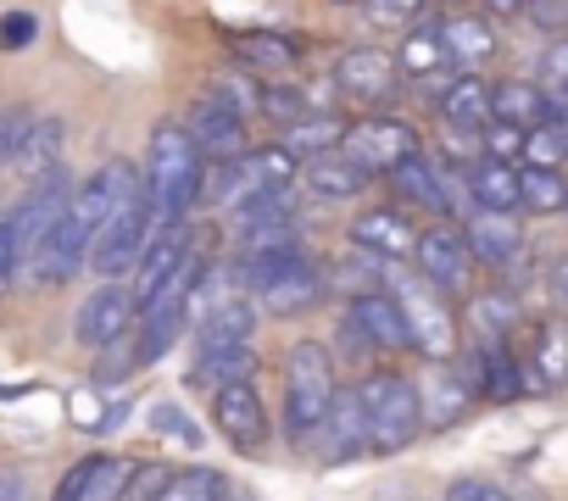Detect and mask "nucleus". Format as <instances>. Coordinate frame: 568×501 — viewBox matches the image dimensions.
<instances>
[{
  "instance_id": "bf43d9fd",
  "label": "nucleus",
  "mask_w": 568,
  "mask_h": 501,
  "mask_svg": "<svg viewBox=\"0 0 568 501\" xmlns=\"http://www.w3.org/2000/svg\"><path fill=\"white\" fill-rule=\"evenodd\" d=\"M562 217H568V206H562Z\"/></svg>"
},
{
  "instance_id": "aec40b11",
  "label": "nucleus",
  "mask_w": 568,
  "mask_h": 501,
  "mask_svg": "<svg viewBox=\"0 0 568 501\" xmlns=\"http://www.w3.org/2000/svg\"><path fill=\"white\" fill-rule=\"evenodd\" d=\"M440 374H435V385L424 390V423H457L474 401H479V385H474V368H468V357L457 351V357H446V362H435Z\"/></svg>"
},
{
  "instance_id": "9b49d317",
  "label": "nucleus",
  "mask_w": 568,
  "mask_h": 501,
  "mask_svg": "<svg viewBox=\"0 0 568 501\" xmlns=\"http://www.w3.org/2000/svg\"><path fill=\"white\" fill-rule=\"evenodd\" d=\"M463 234H468V250L474 263L490 268V274H513L529 250V234H524V212H463Z\"/></svg>"
},
{
  "instance_id": "7c9ffc66",
  "label": "nucleus",
  "mask_w": 568,
  "mask_h": 501,
  "mask_svg": "<svg viewBox=\"0 0 568 501\" xmlns=\"http://www.w3.org/2000/svg\"><path fill=\"white\" fill-rule=\"evenodd\" d=\"M402 79H446L452 73V57H446V40H440V18L435 23H413L402 29Z\"/></svg>"
},
{
  "instance_id": "3c124183",
  "label": "nucleus",
  "mask_w": 568,
  "mask_h": 501,
  "mask_svg": "<svg viewBox=\"0 0 568 501\" xmlns=\"http://www.w3.org/2000/svg\"><path fill=\"white\" fill-rule=\"evenodd\" d=\"M84 479H90V457H79V462L62 473V484H57L51 501H79V495H84Z\"/></svg>"
},
{
  "instance_id": "f704fd0d",
  "label": "nucleus",
  "mask_w": 568,
  "mask_h": 501,
  "mask_svg": "<svg viewBox=\"0 0 568 501\" xmlns=\"http://www.w3.org/2000/svg\"><path fill=\"white\" fill-rule=\"evenodd\" d=\"M251 329H256V307L251 301H212V313L201 318V335H195V346H223V340H251Z\"/></svg>"
},
{
  "instance_id": "0eeeda50",
  "label": "nucleus",
  "mask_w": 568,
  "mask_h": 501,
  "mask_svg": "<svg viewBox=\"0 0 568 501\" xmlns=\"http://www.w3.org/2000/svg\"><path fill=\"white\" fill-rule=\"evenodd\" d=\"M151 223H156V212H151V195H145V184H140V190L101 223V234H95V245H90V268H95L101 279L134 274L140 250H145V239H151Z\"/></svg>"
},
{
  "instance_id": "864d4df0",
  "label": "nucleus",
  "mask_w": 568,
  "mask_h": 501,
  "mask_svg": "<svg viewBox=\"0 0 568 501\" xmlns=\"http://www.w3.org/2000/svg\"><path fill=\"white\" fill-rule=\"evenodd\" d=\"M546 296H551L557 307H568V257H551V268H546Z\"/></svg>"
},
{
  "instance_id": "dca6fc26",
  "label": "nucleus",
  "mask_w": 568,
  "mask_h": 501,
  "mask_svg": "<svg viewBox=\"0 0 568 501\" xmlns=\"http://www.w3.org/2000/svg\"><path fill=\"white\" fill-rule=\"evenodd\" d=\"M479 385V401H518L529 396V374H524V351H513V340H474V351H463Z\"/></svg>"
},
{
  "instance_id": "c03bdc74",
  "label": "nucleus",
  "mask_w": 568,
  "mask_h": 501,
  "mask_svg": "<svg viewBox=\"0 0 568 501\" xmlns=\"http://www.w3.org/2000/svg\"><path fill=\"white\" fill-rule=\"evenodd\" d=\"M34 106H7L0 112V167H7L18 151H23V140H29V129H34Z\"/></svg>"
},
{
  "instance_id": "a18cd8bd",
  "label": "nucleus",
  "mask_w": 568,
  "mask_h": 501,
  "mask_svg": "<svg viewBox=\"0 0 568 501\" xmlns=\"http://www.w3.org/2000/svg\"><path fill=\"white\" fill-rule=\"evenodd\" d=\"M151 429H156V434H173V440H184V446H201V440H206V434H201V423H195L184 407H173V401L151 407Z\"/></svg>"
},
{
  "instance_id": "a19ab883",
  "label": "nucleus",
  "mask_w": 568,
  "mask_h": 501,
  "mask_svg": "<svg viewBox=\"0 0 568 501\" xmlns=\"http://www.w3.org/2000/svg\"><path fill=\"white\" fill-rule=\"evenodd\" d=\"M256 112H267L273 123L291 129L296 117H307V101H302V90H291L284 79H262V90H256Z\"/></svg>"
},
{
  "instance_id": "423d86ee",
  "label": "nucleus",
  "mask_w": 568,
  "mask_h": 501,
  "mask_svg": "<svg viewBox=\"0 0 568 501\" xmlns=\"http://www.w3.org/2000/svg\"><path fill=\"white\" fill-rule=\"evenodd\" d=\"M291 178H296V151H291V145H256V151L223 156L217 173L201 184V195H206L217 212H240V206H251L256 195L291 184Z\"/></svg>"
},
{
  "instance_id": "4be33fe9",
  "label": "nucleus",
  "mask_w": 568,
  "mask_h": 501,
  "mask_svg": "<svg viewBox=\"0 0 568 501\" xmlns=\"http://www.w3.org/2000/svg\"><path fill=\"white\" fill-rule=\"evenodd\" d=\"M440 40H446V57H452V68L457 73H479L490 57H496V29H490V18H479V12H452V18H440Z\"/></svg>"
},
{
  "instance_id": "4d7b16f0",
  "label": "nucleus",
  "mask_w": 568,
  "mask_h": 501,
  "mask_svg": "<svg viewBox=\"0 0 568 501\" xmlns=\"http://www.w3.org/2000/svg\"><path fill=\"white\" fill-rule=\"evenodd\" d=\"M217 501H245V495H217Z\"/></svg>"
},
{
  "instance_id": "5701e85b",
  "label": "nucleus",
  "mask_w": 568,
  "mask_h": 501,
  "mask_svg": "<svg viewBox=\"0 0 568 501\" xmlns=\"http://www.w3.org/2000/svg\"><path fill=\"white\" fill-rule=\"evenodd\" d=\"M184 324H190V296H162L156 307H145V329H140V351L129 357V368H151V362H162L173 346H179V335H184Z\"/></svg>"
},
{
  "instance_id": "79ce46f5",
  "label": "nucleus",
  "mask_w": 568,
  "mask_h": 501,
  "mask_svg": "<svg viewBox=\"0 0 568 501\" xmlns=\"http://www.w3.org/2000/svg\"><path fill=\"white\" fill-rule=\"evenodd\" d=\"M524 134H529V129H518V123H507V117H490V123L479 129V156L518 162V156H524Z\"/></svg>"
},
{
  "instance_id": "412c9836",
  "label": "nucleus",
  "mask_w": 568,
  "mask_h": 501,
  "mask_svg": "<svg viewBox=\"0 0 568 501\" xmlns=\"http://www.w3.org/2000/svg\"><path fill=\"white\" fill-rule=\"evenodd\" d=\"M256 301L267 307V318H302V313H313V307L324 301V274H318V263L302 257L296 268H284L278 279H267V285L256 290Z\"/></svg>"
},
{
  "instance_id": "37998d69",
  "label": "nucleus",
  "mask_w": 568,
  "mask_h": 501,
  "mask_svg": "<svg viewBox=\"0 0 568 501\" xmlns=\"http://www.w3.org/2000/svg\"><path fill=\"white\" fill-rule=\"evenodd\" d=\"M363 12H368V23L374 29H413L424 12H429V0H363Z\"/></svg>"
},
{
  "instance_id": "b1692460",
  "label": "nucleus",
  "mask_w": 568,
  "mask_h": 501,
  "mask_svg": "<svg viewBox=\"0 0 568 501\" xmlns=\"http://www.w3.org/2000/svg\"><path fill=\"white\" fill-rule=\"evenodd\" d=\"M490 117H507L518 129H535V123H551L557 117V95L535 79H501L490 84Z\"/></svg>"
},
{
  "instance_id": "f03ea898",
  "label": "nucleus",
  "mask_w": 568,
  "mask_h": 501,
  "mask_svg": "<svg viewBox=\"0 0 568 501\" xmlns=\"http://www.w3.org/2000/svg\"><path fill=\"white\" fill-rule=\"evenodd\" d=\"M145 195H151V212L162 223H179L195 201H201V184H206V156L201 145L190 140L184 123H156L151 129V145H145Z\"/></svg>"
},
{
  "instance_id": "2eb2a0df",
  "label": "nucleus",
  "mask_w": 568,
  "mask_h": 501,
  "mask_svg": "<svg viewBox=\"0 0 568 501\" xmlns=\"http://www.w3.org/2000/svg\"><path fill=\"white\" fill-rule=\"evenodd\" d=\"M190 250H195V239L179 228V223H168L156 239H145V250H140V263H134V285H129V296H134V313H145L162 290H168V279L190 263Z\"/></svg>"
},
{
  "instance_id": "de8ad7c7",
  "label": "nucleus",
  "mask_w": 568,
  "mask_h": 501,
  "mask_svg": "<svg viewBox=\"0 0 568 501\" xmlns=\"http://www.w3.org/2000/svg\"><path fill=\"white\" fill-rule=\"evenodd\" d=\"M34 18L29 12H7L0 18V51H23V45H34Z\"/></svg>"
},
{
  "instance_id": "bb28decb",
  "label": "nucleus",
  "mask_w": 568,
  "mask_h": 501,
  "mask_svg": "<svg viewBox=\"0 0 568 501\" xmlns=\"http://www.w3.org/2000/svg\"><path fill=\"white\" fill-rule=\"evenodd\" d=\"M368 184H374V173H368L357 156H346L341 145L307 156V190L324 195V201H352V195H363Z\"/></svg>"
},
{
  "instance_id": "f8f14e48",
  "label": "nucleus",
  "mask_w": 568,
  "mask_h": 501,
  "mask_svg": "<svg viewBox=\"0 0 568 501\" xmlns=\"http://www.w3.org/2000/svg\"><path fill=\"white\" fill-rule=\"evenodd\" d=\"M335 90L352 101V106H385L396 90H402V62L390 51H374V45H357L335 62Z\"/></svg>"
},
{
  "instance_id": "f3484780",
  "label": "nucleus",
  "mask_w": 568,
  "mask_h": 501,
  "mask_svg": "<svg viewBox=\"0 0 568 501\" xmlns=\"http://www.w3.org/2000/svg\"><path fill=\"white\" fill-rule=\"evenodd\" d=\"M129 324H134V296H129L123 285H101V290H90V301L79 307L73 340H79L84 351H106V346L123 340Z\"/></svg>"
},
{
  "instance_id": "473e14b6",
  "label": "nucleus",
  "mask_w": 568,
  "mask_h": 501,
  "mask_svg": "<svg viewBox=\"0 0 568 501\" xmlns=\"http://www.w3.org/2000/svg\"><path fill=\"white\" fill-rule=\"evenodd\" d=\"M518 206H524V217H562L568 173L562 167H518Z\"/></svg>"
},
{
  "instance_id": "ddd939ff",
  "label": "nucleus",
  "mask_w": 568,
  "mask_h": 501,
  "mask_svg": "<svg viewBox=\"0 0 568 501\" xmlns=\"http://www.w3.org/2000/svg\"><path fill=\"white\" fill-rule=\"evenodd\" d=\"M346 156H357L368 173H390L402 156L424 151L418 145V129L407 117H363V123H346V140H341Z\"/></svg>"
},
{
  "instance_id": "9d476101",
  "label": "nucleus",
  "mask_w": 568,
  "mask_h": 501,
  "mask_svg": "<svg viewBox=\"0 0 568 501\" xmlns=\"http://www.w3.org/2000/svg\"><path fill=\"white\" fill-rule=\"evenodd\" d=\"M190 140L201 145V156L206 162H223V156H240L245 151V101L229 90V84H217V90H206L195 106H190Z\"/></svg>"
},
{
  "instance_id": "20e7f679",
  "label": "nucleus",
  "mask_w": 568,
  "mask_h": 501,
  "mask_svg": "<svg viewBox=\"0 0 568 501\" xmlns=\"http://www.w3.org/2000/svg\"><path fill=\"white\" fill-rule=\"evenodd\" d=\"M363 401V423H368V451L396 457L424 434V390L418 379H407L402 368H379L357 385Z\"/></svg>"
},
{
  "instance_id": "6ab92c4d",
  "label": "nucleus",
  "mask_w": 568,
  "mask_h": 501,
  "mask_svg": "<svg viewBox=\"0 0 568 501\" xmlns=\"http://www.w3.org/2000/svg\"><path fill=\"white\" fill-rule=\"evenodd\" d=\"M352 239L363 250H374V257H385V263H407L413 245H418V228H413L407 206H374L352 223Z\"/></svg>"
},
{
  "instance_id": "c756f323",
  "label": "nucleus",
  "mask_w": 568,
  "mask_h": 501,
  "mask_svg": "<svg viewBox=\"0 0 568 501\" xmlns=\"http://www.w3.org/2000/svg\"><path fill=\"white\" fill-rule=\"evenodd\" d=\"M318 434H324V457H329V462H346V457L368 451V423H363L357 390H341V396H335V407H329V418L318 423Z\"/></svg>"
},
{
  "instance_id": "72a5a7b5",
  "label": "nucleus",
  "mask_w": 568,
  "mask_h": 501,
  "mask_svg": "<svg viewBox=\"0 0 568 501\" xmlns=\"http://www.w3.org/2000/svg\"><path fill=\"white\" fill-rule=\"evenodd\" d=\"M245 374H256V351L245 340L195 346V379L201 385H223V379H245Z\"/></svg>"
},
{
  "instance_id": "5fc2aeb1",
  "label": "nucleus",
  "mask_w": 568,
  "mask_h": 501,
  "mask_svg": "<svg viewBox=\"0 0 568 501\" xmlns=\"http://www.w3.org/2000/svg\"><path fill=\"white\" fill-rule=\"evenodd\" d=\"M0 501H23V479H12V473H0Z\"/></svg>"
},
{
  "instance_id": "7ed1b4c3",
  "label": "nucleus",
  "mask_w": 568,
  "mask_h": 501,
  "mask_svg": "<svg viewBox=\"0 0 568 501\" xmlns=\"http://www.w3.org/2000/svg\"><path fill=\"white\" fill-rule=\"evenodd\" d=\"M385 290L396 296L402 318H407V335H413V351L429 357V362H446L463 351V324H457V307L440 285H429L413 263H385Z\"/></svg>"
},
{
  "instance_id": "39448f33",
  "label": "nucleus",
  "mask_w": 568,
  "mask_h": 501,
  "mask_svg": "<svg viewBox=\"0 0 568 501\" xmlns=\"http://www.w3.org/2000/svg\"><path fill=\"white\" fill-rule=\"evenodd\" d=\"M341 385H335V357L324 340H296L284 357V429L296 440H313L318 423L329 418Z\"/></svg>"
},
{
  "instance_id": "603ef678",
  "label": "nucleus",
  "mask_w": 568,
  "mask_h": 501,
  "mask_svg": "<svg viewBox=\"0 0 568 501\" xmlns=\"http://www.w3.org/2000/svg\"><path fill=\"white\" fill-rule=\"evenodd\" d=\"M341 346H346L352 357H374V346H368V335L357 329V318H352V313H341Z\"/></svg>"
},
{
  "instance_id": "1a4fd4ad",
  "label": "nucleus",
  "mask_w": 568,
  "mask_h": 501,
  "mask_svg": "<svg viewBox=\"0 0 568 501\" xmlns=\"http://www.w3.org/2000/svg\"><path fill=\"white\" fill-rule=\"evenodd\" d=\"M413 268L429 279V285H440L452 301H463L468 290H474V274H479V263H474V250H468V234H463V223H435V228H418V245H413Z\"/></svg>"
},
{
  "instance_id": "cd10ccee",
  "label": "nucleus",
  "mask_w": 568,
  "mask_h": 501,
  "mask_svg": "<svg viewBox=\"0 0 568 501\" xmlns=\"http://www.w3.org/2000/svg\"><path fill=\"white\" fill-rule=\"evenodd\" d=\"M229 51H234V62H245L256 79H284V73L302 62V40H291V34H234Z\"/></svg>"
},
{
  "instance_id": "393cba45",
  "label": "nucleus",
  "mask_w": 568,
  "mask_h": 501,
  "mask_svg": "<svg viewBox=\"0 0 568 501\" xmlns=\"http://www.w3.org/2000/svg\"><path fill=\"white\" fill-rule=\"evenodd\" d=\"M463 190H468V206H485V212H524V206H518V162L479 156V162L463 167Z\"/></svg>"
},
{
  "instance_id": "e433bc0d",
  "label": "nucleus",
  "mask_w": 568,
  "mask_h": 501,
  "mask_svg": "<svg viewBox=\"0 0 568 501\" xmlns=\"http://www.w3.org/2000/svg\"><path fill=\"white\" fill-rule=\"evenodd\" d=\"M341 140H346V123H341V117H329V112H307V117H296L291 129H284V145L302 151V156L335 151Z\"/></svg>"
},
{
  "instance_id": "4468645a",
  "label": "nucleus",
  "mask_w": 568,
  "mask_h": 501,
  "mask_svg": "<svg viewBox=\"0 0 568 501\" xmlns=\"http://www.w3.org/2000/svg\"><path fill=\"white\" fill-rule=\"evenodd\" d=\"M68 195H73V184H68L62 162L45 167L40 178H29V195H23V206L12 212V228H18V250H23V257H34L40 239L57 228V217L68 212Z\"/></svg>"
},
{
  "instance_id": "6e6d98bb",
  "label": "nucleus",
  "mask_w": 568,
  "mask_h": 501,
  "mask_svg": "<svg viewBox=\"0 0 568 501\" xmlns=\"http://www.w3.org/2000/svg\"><path fill=\"white\" fill-rule=\"evenodd\" d=\"M496 12H524V0H490Z\"/></svg>"
},
{
  "instance_id": "f257e3e1",
  "label": "nucleus",
  "mask_w": 568,
  "mask_h": 501,
  "mask_svg": "<svg viewBox=\"0 0 568 501\" xmlns=\"http://www.w3.org/2000/svg\"><path fill=\"white\" fill-rule=\"evenodd\" d=\"M140 184H145V178H140L129 162H101V167L68 195V212L57 217V228L40 239V250H34V279H40V285L73 279V274L90 263V245H95L101 223H106Z\"/></svg>"
},
{
  "instance_id": "c9c22d12",
  "label": "nucleus",
  "mask_w": 568,
  "mask_h": 501,
  "mask_svg": "<svg viewBox=\"0 0 568 501\" xmlns=\"http://www.w3.org/2000/svg\"><path fill=\"white\" fill-rule=\"evenodd\" d=\"M57 162H62V123H57V117H34V129H29L23 151L12 156V167H18L23 178H40V173L57 167Z\"/></svg>"
},
{
  "instance_id": "49530a36",
  "label": "nucleus",
  "mask_w": 568,
  "mask_h": 501,
  "mask_svg": "<svg viewBox=\"0 0 568 501\" xmlns=\"http://www.w3.org/2000/svg\"><path fill=\"white\" fill-rule=\"evenodd\" d=\"M540 84H546L551 95L568 101V34L546 45V57H540Z\"/></svg>"
},
{
  "instance_id": "ea45409f",
  "label": "nucleus",
  "mask_w": 568,
  "mask_h": 501,
  "mask_svg": "<svg viewBox=\"0 0 568 501\" xmlns=\"http://www.w3.org/2000/svg\"><path fill=\"white\" fill-rule=\"evenodd\" d=\"M518 167H568V140H562V129H557V123H535V129L524 134Z\"/></svg>"
},
{
  "instance_id": "c85d7f7f",
  "label": "nucleus",
  "mask_w": 568,
  "mask_h": 501,
  "mask_svg": "<svg viewBox=\"0 0 568 501\" xmlns=\"http://www.w3.org/2000/svg\"><path fill=\"white\" fill-rule=\"evenodd\" d=\"M440 123L446 129H468L479 134L490 123V79L479 73H457L446 90H440Z\"/></svg>"
},
{
  "instance_id": "4c0bfd02",
  "label": "nucleus",
  "mask_w": 568,
  "mask_h": 501,
  "mask_svg": "<svg viewBox=\"0 0 568 501\" xmlns=\"http://www.w3.org/2000/svg\"><path fill=\"white\" fill-rule=\"evenodd\" d=\"M217 495H223L217 468H168V479L151 501H217Z\"/></svg>"
},
{
  "instance_id": "6e6552de",
  "label": "nucleus",
  "mask_w": 568,
  "mask_h": 501,
  "mask_svg": "<svg viewBox=\"0 0 568 501\" xmlns=\"http://www.w3.org/2000/svg\"><path fill=\"white\" fill-rule=\"evenodd\" d=\"M212 423L217 434L240 451V457H262L267 440H273V423H267V401L256 390V379H223L212 385Z\"/></svg>"
},
{
  "instance_id": "8fccbe9b",
  "label": "nucleus",
  "mask_w": 568,
  "mask_h": 501,
  "mask_svg": "<svg viewBox=\"0 0 568 501\" xmlns=\"http://www.w3.org/2000/svg\"><path fill=\"white\" fill-rule=\"evenodd\" d=\"M18 257H23V250H18V228H12V217H0V285H7V274L18 268Z\"/></svg>"
},
{
  "instance_id": "09e8293b",
  "label": "nucleus",
  "mask_w": 568,
  "mask_h": 501,
  "mask_svg": "<svg viewBox=\"0 0 568 501\" xmlns=\"http://www.w3.org/2000/svg\"><path fill=\"white\" fill-rule=\"evenodd\" d=\"M446 501H513V495L501 484H490V479H457L446 490Z\"/></svg>"
},
{
  "instance_id": "58836bf2",
  "label": "nucleus",
  "mask_w": 568,
  "mask_h": 501,
  "mask_svg": "<svg viewBox=\"0 0 568 501\" xmlns=\"http://www.w3.org/2000/svg\"><path fill=\"white\" fill-rule=\"evenodd\" d=\"M129 473H134V462L129 457H90V479H84V495L79 501H118L123 495V484H129Z\"/></svg>"
},
{
  "instance_id": "a211bd4d",
  "label": "nucleus",
  "mask_w": 568,
  "mask_h": 501,
  "mask_svg": "<svg viewBox=\"0 0 568 501\" xmlns=\"http://www.w3.org/2000/svg\"><path fill=\"white\" fill-rule=\"evenodd\" d=\"M346 313L357 318V329L368 335V346H374L379 357H396V351H413V335H407V318H402V307H396V296H390V290H357Z\"/></svg>"
},
{
  "instance_id": "a878e982",
  "label": "nucleus",
  "mask_w": 568,
  "mask_h": 501,
  "mask_svg": "<svg viewBox=\"0 0 568 501\" xmlns=\"http://www.w3.org/2000/svg\"><path fill=\"white\" fill-rule=\"evenodd\" d=\"M524 374L535 390H562L568 385V324H535L529 346H524Z\"/></svg>"
},
{
  "instance_id": "2f4dec72",
  "label": "nucleus",
  "mask_w": 568,
  "mask_h": 501,
  "mask_svg": "<svg viewBox=\"0 0 568 501\" xmlns=\"http://www.w3.org/2000/svg\"><path fill=\"white\" fill-rule=\"evenodd\" d=\"M468 324L479 340H513L524 329V301L513 290H468Z\"/></svg>"
},
{
  "instance_id": "13d9d810",
  "label": "nucleus",
  "mask_w": 568,
  "mask_h": 501,
  "mask_svg": "<svg viewBox=\"0 0 568 501\" xmlns=\"http://www.w3.org/2000/svg\"><path fill=\"white\" fill-rule=\"evenodd\" d=\"M335 7H357V0H335Z\"/></svg>"
}]
</instances>
